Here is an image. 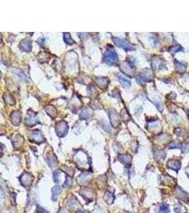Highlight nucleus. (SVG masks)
Instances as JSON below:
<instances>
[{
	"label": "nucleus",
	"mask_w": 189,
	"mask_h": 213,
	"mask_svg": "<svg viewBox=\"0 0 189 213\" xmlns=\"http://www.w3.org/2000/svg\"><path fill=\"white\" fill-rule=\"evenodd\" d=\"M104 63L109 65H117L118 62V57L114 50L108 49L106 50L104 56Z\"/></svg>",
	"instance_id": "1"
},
{
	"label": "nucleus",
	"mask_w": 189,
	"mask_h": 213,
	"mask_svg": "<svg viewBox=\"0 0 189 213\" xmlns=\"http://www.w3.org/2000/svg\"><path fill=\"white\" fill-rule=\"evenodd\" d=\"M112 40L116 46H118V47L122 48V49L125 50L126 51H132L135 50L134 46L131 45V44H130L128 41H126V40L119 39V38H117V37H113L112 39Z\"/></svg>",
	"instance_id": "2"
},
{
	"label": "nucleus",
	"mask_w": 189,
	"mask_h": 213,
	"mask_svg": "<svg viewBox=\"0 0 189 213\" xmlns=\"http://www.w3.org/2000/svg\"><path fill=\"white\" fill-rule=\"evenodd\" d=\"M74 160H75L76 164H77L79 168H80L85 169L89 166V162H88V159L86 154L82 151L77 153L76 154L75 157H74Z\"/></svg>",
	"instance_id": "3"
},
{
	"label": "nucleus",
	"mask_w": 189,
	"mask_h": 213,
	"mask_svg": "<svg viewBox=\"0 0 189 213\" xmlns=\"http://www.w3.org/2000/svg\"><path fill=\"white\" fill-rule=\"evenodd\" d=\"M145 70L146 71H144V70H142L141 73L136 77L137 80H138V82H139L140 84H144L146 82L151 81V80H152V72L149 69Z\"/></svg>",
	"instance_id": "4"
},
{
	"label": "nucleus",
	"mask_w": 189,
	"mask_h": 213,
	"mask_svg": "<svg viewBox=\"0 0 189 213\" xmlns=\"http://www.w3.org/2000/svg\"><path fill=\"white\" fill-rule=\"evenodd\" d=\"M55 130L60 137L65 136L68 132V125L65 122H59L55 125Z\"/></svg>",
	"instance_id": "5"
},
{
	"label": "nucleus",
	"mask_w": 189,
	"mask_h": 213,
	"mask_svg": "<svg viewBox=\"0 0 189 213\" xmlns=\"http://www.w3.org/2000/svg\"><path fill=\"white\" fill-rule=\"evenodd\" d=\"M29 138L31 141L36 144H41L44 141V137L41 132L39 130H34L32 131L29 134Z\"/></svg>",
	"instance_id": "6"
},
{
	"label": "nucleus",
	"mask_w": 189,
	"mask_h": 213,
	"mask_svg": "<svg viewBox=\"0 0 189 213\" xmlns=\"http://www.w3.org/2000/svg\"><path fill=\"white\" fill-rule=\"evenodd\" d=\"M93 175L91 172H84L78 177L77 182L81 186H86L91 181Z\"/></svg>",
	"instance_id": "7"
},
{
	"label": "nucleus",
	"mask_w": 189,
	"mask_h": 213,
	"mask_svg": "<svg viewBox=\"0 0 189 213\" xmlns=\"http://www.w3.org/2000/svg\"><path fill=\"white\" fill-rule=\"evenodd\" d=\"M33 176L29 173H24L20 177L19 180L22 186L24 187H29L31 186L33 181Z\"/></svg>",
	"instance_id": "8"
},
{
	"label": "nucleus",
	"mask_w": 189,
	"mask_h": 213,
	"mask_svg": "<svg viewBox=\"0 0 189 213\" xmlns=\"http://www.w3.org/2000/svg\"><path fill=\"white\" fill-rule=\"evenodd\" d=\"M79 193L87 201H92L96 196L95 192L90 188L82 189L79 192Z\"/></svg>",
	"instance_id": "9"
},
{
	"label": "nucleus",
	"mask_w": 189,
	"mask_h": 213,
	"mask_svg": "<svg viewBox=\"0 0 189 213\" xmlns=\"http://www.w3.org/2000/svg\"><path fill=\"white\" fill-rule=\"evenodd\" d=\"M109 116L112 126L115 128H118L120 124L119 114L115 110H110L109 112Z\"/></svg>",
	"instance_id": "10"
},
{
	"label": "nucleus",
	"mask_w": 189,
	"mask_h": 213,
	"mask_svg": "<svg viewBox=\"0 0 189 213\" xmlns=\"http://www.w3.org/2000/svg\"><path fill=\"white\" fill-rule=\"evenodd\" d=\"M38 123L37 117L36 116V113L29 110L28 112V116L26 118V124L28 126H33Z\"/></svg>",
	"instance_id": "11"
},
{
	"label": "nucleus",
	"mask_w": 189,
	"mask_h": 213,
	"mask_svg": "<svg viewBox=\"0 0 189 213\" xmlns=\"http://www.w3.org/2000/svg\"><path fill=\"white\" fill-rule=\"evenodd\" d=\"M152 65L154 70H160L166 68V65L164 64V61L160 59V58H154L152 60Z\"/></svg>",
	"instance_id": "12"
},
{
	"label": "nucleus",
	"mask_w": 189,
	"mask_h": 213,
	"mask_svg": "<svg viewBox=\"0 0 189 213\" xmlns=\"http://www.w3.org/2000/svg\"><path fill=\"white\" fill-rule=\"evenodd\" d=\"M11 120L14 125L17 126L21 121V114L19 111H14L11 114Z\"/></svg>",
	"instance_id": "13"
},
{
	"label": "nucleus",
	"mask_w": 189,
	"mask_h": 213,
	"mask_svg": "<svg viewBox=\"0 0 189 213\" xmlns=\"http://www.w3.org/2000/svg\"><path fill=\"white\" fill-rule=\"evenodd\" d=\"M167 166H168V168H171V169L175 170V171H178V170L181 168V162L178 160L172 159V160H169L168 161Z\"/></svg>",
	"instance_id": "14"
},
{
	"label": "nucleus",
	"mask_w": 189,
	"mask_h": 213,
	"mask_svg": "<svg viewBox=\"0 0 189 213\" xmlns=\"http://www.w3.org/2000/svg\"><path fill=\"white\" fill-rule=\"evenodd\" d=\"M175 193H176V197H178L181 200L184 201H187L188 200L189 196L186 192H184L180 187H176V189H175Z\"/></svg>",
	"instance_id": "15"
},
{
	"label": "nucleus",
	"mask_w": 189,
	"mask_h": 213,
	"mask_svg": "<svg viewBox=\"0 0 189 213\" xmlns=\"http://www.w3.org/2000/svg\"><path fill=\"white\" fill-rule=\"evenodd\" d=\"M118 158L122 164H125V166H129L131 164L132 157L129 154H120Z\"/></svg>",
	"instance_id": "16"
},
{
	"label": "nucleus",
	"mask_w": 189,
	"mask_h": 213,
	"mask_svg": "<svg viewBox=\"0 0 189 213\" xmlns=\"http://www.w3.org/2000/svg\"><path fill=\"white\" fill-rule=\"evenodd\" d=\"M20 48L26 52H30L31 51V43L29 40L23 39L20 43Z\"/></svg>",
	"instance_id": "17"
},
{
	"label": "nucleus",
	"mask_w": 189,
	"mask_h": 213,
	"mask_svg": "<svg viewBox=\"0 0 189 213\" xmlns=\"http://www.w3.org/2000/svg\"><path fill=\"white\" fill-rule=\"evenodd\" d=\"M118 80L120 82V84L122 85V87H128L130 86L131 83H130V81L128 79H127L126 78H125L124 75H121V74H118L117 75Z\"/></svg>",
	"instance_id": "18"
},
{
	"label": "nucleus",
	"mask_w": 189,
	"mask_h": 213,
	"mask_svg": "<svg viewBox=\"0 0 189 213\" xmlns=\"http://www.w3.org/2000/svg\"><path fill=\"white\" fill-rule=\"evenodd\" d=\"M92 114V110L89 107H86L83 110V111L80 114V119H85L89 118Z\"/></svg>",
	"instance_id": "19"
},
{
	"label": "nucleus",
	"mask_w": 189,
	"mask_h": 213,
	"mask_svg": "<svg viewBox=\"0 0 189 213\" xmlns=\"http://www.w3.org/2000/svg\"><path fill=\"white\" fill-rule=\"evenodd\" d=\"M175 67L178 73H184L186 69V65L185 63H183L181 62L175 61Z\"/></svg>",
	"instance_id": "20"
},
{
	"label": "nucleus",
	"mask_w": 189,
	"mask_h": 213,
	"mask_svg": "<svg viewBox=\"0 0 189 213\" xmlns=\"http://www.w3.org/2000/svg\"><path fill=\"white\" fill-rule=\"evenodd\" d=\"M23 138L21 136L17 135L16 137L13 139V144L15 148H19L22 144H23Z\"/></svg>",
	"instance_id": "21"
},
{
	"label": "nucleus",
	"mask_w": 189,
	"mask_h": 213,
	"mask_svg": "<svg viewBox=\"0 0 189 213\" xmlns=\"http://www.w3.org/2000/svg\"><path fill=\"white\" fill-rule=\"evenodd\" d=\"M104 200L106 201V203L110 205V204L113 203V202L114 201V199H115V198H114L113 194L111 193V192H110L109 191H107V192H106L105 194H104Z\"/></svg>",
	"instance_id": "22"
},
{
	"label": "nucleus",
	"mask_w": 189,
	"mask_h": 213,
	"mask_svg": "<svg viewBox=\"0 0 189 213\" xmlns=\"http://www.w3.org/2000/svg\"><path fill=\"white\" fill-rule=\"evenodd\" d=\"M78 205V201L75 197L72 196L67 198V205L69 206L70 208H74Z\"/></svg>",
	"instance_id": "23"
},
{
	"label": "nucleus",
	"mask_w": 189,
	"mask_h": 213,
	"mask_svg": "<svg viewBox=\"0 0 189 213\" xmlns=\"http://www.w3.org/2000/svg\"><path fill=\"white\" fill-rule=\"evenodd\" d=\"M46 161H47L48 165L50 168H54L57 164V159H56L55 155L53 156H48L46 158Z\"/></svg>",
	"instance_id": "24"
},
{
	"label": "nucleus",
	"mask_w": 189,
	"mask_h": 213,
	"mask_svg": "<svg viewBox=\"0 0 189 213\" xmlns=\"http://www.w3.org/2000/svg\"><path fill=\"white\" fill-rule=\"evenodd\" d=\"M96 81L100 87H106L108 84V80L106 78H98Z\"/></svg>",
	"instance_id": "25"
},
{
	"label": "nucleus",
	"mask_w": 189,
	"mask_h": 213,
	"mask_svg": "<svg viewBox=\"0 0 189 213\" xmlns=\"http://www.w3.org/2000/svg\"><path fill=\"white\" fill-rule=\"evenodd\" d=\"M61 192V190L58 186H55L52 189V200L53 201L57 200V197Z\"/></svg>",
	"instance_id": "26"
},
{
	"label": "nucleus",
	"mask_w": 189,
	"mask_h": 213,
	"mask_svg": "<svg viewBox=\"0 0 189 213\" xmlns=\"http://www.w3.org/2000/svg\"><path fill=\"white\" fill-rule=\"evenodd\" d=\"M4 99H5V101L7 104H9V105H14L15 104V100L14 99V97H12L11 94L5 93L4 94Z\"/></svg>",
	"instance_id": "27"
},
{
	"label": "nucleus",
	"mask_w": 189,
	"mask_h": 213,
	"mask_svg": "<svg viewBox=\"0 0 189 213\" xmlns=\"http://www.w3.org/2000/svg\"><path fill=\"white\" fill-rule=\"evenodd\" d=\"M46 112H48L47 113L49 114V115L51 116V117L54 118L56 115V114H57V112H56L55 108L53 106H46L45 108Z\"/></svg>",
	"instance_id": "28"
},
{
	"label": "nucleus",
	"mask_w": 189,
	"mask_h": 213,
	"mask_svg": "<svg viewBox=\"0 0 189 213\" xmlns=\"http://www.w3.org/2000/svg\"><path fill=\"white\" fill-rule=\"evenodd\" d=\"M154 156H155L156 158H157V159L160 160V159H164V158H165V153L164 151H162L161 150H158V149H154Z\"/></svg>",
	"instance_id": "29"
},
{
	"label": "nucleus",
	"mask_w": 189,
	"mask_h": 213,
	"mask_svg": "<svg viewBox=\"0 0 189 213\" xmlns=\"http://www.w3.org/2000/svg\"><path fill=\"white\" fill-rule=\"evenodd\" d=\"M62 170L66 174H67L69 176H73L74 173V170L72 168L67 167V166H62Z\"/></svg>",
	"instance_id": "30"
},
{
	"label": "nucleus",
	"mask_w": 189,
	"mask_h": 213,
	"mask_svg": "<svg viewBox=\"0 0 189 213\" xmlns=\"http://www.w3.org/2000/svg\"><path fill=\"white\" fill-rule=\"evenodd\" d=\"M64 41H65L66 43L69 44V45H72V44L74 43L71 37H70V34L69 33H64Z\"/></svg>",
	"instance_id": "31"
},
{
	"label": "nucleus",
	"mask_w": 189,
	"mask_h": 213,
	"mask_svg": "<svg viewBox=\"0 0 189 213\" xmlns=\"http://www.w3.org/2000/svg\"><path fill=\"white\" fill-rule=\"evenodd\" d=\"M182 146L183 145L180 142L172 141V143H170L169 145V149H173V148H181Z\"/></svg>",
	"instance_id": "32"
},
{
	"label": "nucleus",
	"mask_w": 189,
	"mask_h": 213,
	"mask_svg": "<svg viewBox=\"0 0 189 213\" xmlns=\"http://www.w3.org/2000/svg\"><path fill=\"white\" fill-rule=\"evenodd\" d=\"M169 208L166 204H162L159 209V213H169Z\"/></svg>",
	"instance_id": "33"
},
{
	"label": "nucleus",
	"mask_w": 189,
	"mask_h": 213,
	"mask_svg": "<svg viewBox=\"0 0 189 213\" xmlns=\"http://www.w3.org/2000/svg\"><path fill=\"white\" fill-rule=\"evenodd\" d=\"M183 51V49H182L181 46H179V45H176V46H172V47L170 48V51L172 52L173 53H177V52H179V51Z\"/></svg>",
	"instance_id": "34"
},
{
	"label": "nucleus",
	"mask_w": 189,
	"mask_h": 213,
	"mask_svg": "<svg viewBox=\"0 0 189 213\" xmlns=\"http://www.w3.org/2000/svg\"><path fill=\"white\" fill-rule=\"evenodd\" d=\"M60 172L59 171H55L53 173V180L54 181H55L56 183H58L60 182Z\"/></svg>",
	"instance_id": "35"
},
{
	"label": "nucleus",
	"mask_w": 189,
	"mask_h": 213,
	"mask_svg": "<svg viewBox=\"0 0 189 213\" xmlns=\"http://www.w3.org/2000/svg\"><path fill=\"white\" fill-rule=\"evenodd\" d=\"M72 185V179L70 178V177H67V178H66V181L65 183L63 185L64 188H69V187L71 186Z\"/></svg>",
	"instance_id": "36"
},
{
	"label": "nucleus",
	"mask_w": 189,
	"mask_h": 213,
	"mask_svg": "<svg viewBox=\"0 0 189 213\" xmlns=\"http://www.w3.org/2000/svg\"><path fill=\"white\" fill-rule=\"evenodd\" d=\"M17 74L18 75H19L20 76V78H21L22 79H26V75H24V74L22 73L21 71H20V70H17Z\"/></svg>",
	"instance_id": "37"
},
{
	"label": "nucleus",
	"mask_w": 189,
	"mask_h": 213,
	"mask_svg": "<svg viewBox=\"0 0 189 213\" xmlns=\"http://www.w3.org/2000/svg\"><path fill=\"white\" fill-rule=\"evenodd\" d=\"M46 212V210H44L43 208L38 206L37 210H36V213H44V212Z\"/></svg>",
	"instance_id": "38"
},
{
	"label": "nucleus",
	"mask_w": 189,
	"mask_h": 213,
	"mask_svg": "<svg viewBox=\"0 0 189 213\" xmlns=\"http://www.w3.org/2000/svg\"><path fill=\"white\" fill-rule=\"evenodd\" d=\"M189 151V147L187 145H184V146H183V148H182V152L183 153H187Z\"/></svg>",
	"instance_id": "39"
},
{
	"label": "nucleus",
	"mask_w": 189,
	"mask_h": 213,
	"mask_svg": "<svg viewBox=\"0 0 189 213\" xmlns=\"http://www.w3.org/2000/svg\"><path fill=\"white\" fill-rule=\"evenodd\" d=\"M57 213H69V212H68V211L65 208H61L59 211H58Z\"/></svg>",
	"instance_id": "40"
},
{
	"label": "nucleus",
	"mask_w": 189,
	"mask_h": 213,
	"mask_svg": "<svg viewBox=\"0 0 189 213\" xmlns=\"http://www.w3.org/2000/svg\"><path fill=\"white\" fill-rule=\"evenodd\" d=\"M76 213H89L87 212V211H86V210H78L77 212Z\"/></svg>",
	"instance_id": "41"
},
{
	"label": "nucleus",
	"mask_w": 189,
	"mask_h": 213,
	"mask_svg": "<svg viewBox=\"0 0 189 213\" xmlns=\"http://www.w3.org/2000/svg\"><path fill=\"white\" fill-rule=\"evenodd\" d=\"M122 213H130V212H122Z\"/></svg>",
	"instance_id": "42"
},
{
	"label": "nucleus",
	"mask_w": 189,
	"mask_h": 213,
	"mask_svg": "<svg viewBox=\"0 0 189 213\" xmlns=\"http://www.w3.org/2000/svg\"><path fill=\"white\" fill-rule=\"evenodd\" d=\"M188 144H189V139H188Z\"/></svg>",
	"instance_id": "43"
},
{
	"label": "nucleus",
	"mask_w": 189,
	"mask_h": 213,
	"mask_svg": "<svg viewBox=\"0 0 189 213\" xmlns=\"http://www.w3.org/2000/svg\"><path fill=\"white\" fill-rule=\"evenodd\" d=\"M185 213H187V212H185Z\"/></svg>",
	"instance_id": "44"
}]
</instances>
